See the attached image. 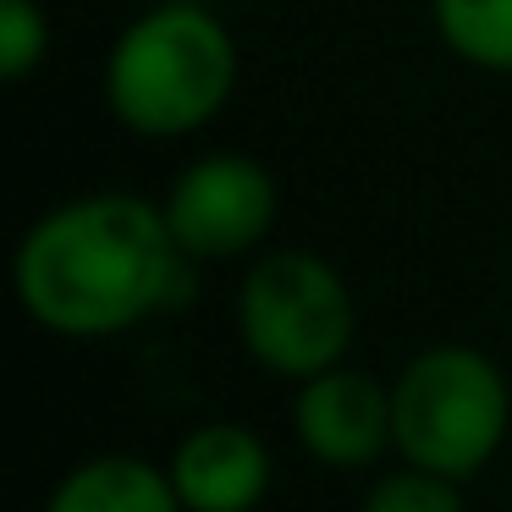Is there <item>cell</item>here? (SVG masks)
I'll return each instance as SVG.
<instances>
[{"instance_id": "6da1fadb", "label": "cell", "mask_w": 512, "mask_h": 512, "mask_svg": "<svg viewBox=\"0 0 512 512\" xmlns=\"http://www.w3.org/2000/svg\"><path fill=\"white\" fill-rule=\"evenodd\" d=\"M193 270L199 259L177 243L160 199L100 188L50 204L17 237L12 287L39 331L105 342L182 309Z\"/></svg>"}, {"instance_id": "7a4b0ae2", "label": "cell", "mask_w": 512, "mask_h": 512, "mask_svg": "<svg viewBox=\"0 0 512 512\" xmlns=\"http://www.w3.org/2000/svg\"><path fill=\"white\" fill-rule=\"evenodd\" d=\"M105 111L138 138H193L232 105L237 39L199 0H160L105 50Z\"/></svg>"}, {"instance_id": "3957f363", "label": "cell", "mask_w": 512, "mask_h": 512, "mask_svg": "<svg viewBox=\"0 0 512 512\" xmlns=\"http://www.w3.org/2000/svg\"><path fill=\"white\" fill-rule=\"evenodd\" d=\"M512 430L507 369L474 342H430L391 380V446L402 463H419L468 485L496 463Z\"/></svg>"}, {"instance_id": "277c9868", "label": "cell", "mask_w": 512, "mask_h": 512, "mask_svg": "<svg viewBox=\"0 0 512 512\" xmlns=\"http://www.w3.org/2000/svg\"><path fill=\"white\" fill-rule=\"evenodd\" d=\"M237 336L259 369L298 386L347 364L358 336L353 287L314 248H265L237 287Z\"/></svg>"}, {"instance_id": "5b68a950", "label": "cell", "mask_w": 512, "mask_h": 512, "mask_svg": "<svg viewBox=\"0 0 512 512\" xmlns=\"http://www.w3.org/2000/svg\"><path fill=\"white\" fill-rule=\"evenodd\" d=\"M160 210L177 243L199 265H215V259L265 254V237L276 232L281 215V193L265 160L243 149H210L171 177V188L160 193Z\"/></svg>"}, {"instance_id": "8992f818", "label": "cell", "mask_w": 512, "mask_h": 512, "mask_svg": "<svg viewBox=\"0 0 512 512\" xmlns=\"http://www.w3.org/2000/svg\"><path fill=\"white\" fill-rule=\"evenodd\" d=\"M292 441L320 468H375L391 446V380L336 364L298 380L292 391Z\"/></svg>"}, {"instance_id": "52a82bcc", "label": "cell", "mask_w": 512, "mask_h": 512, "mask_svg": "<svg viewBox=\"0 0 512 512\" xmlns=\"http://www.w3.org/2000/svg\"><path fill=\"white\" fill-rule=\"evenodd\" d=\"M166 474L188 512H254L270 496L276 457L254 424L210 419L171 446Z\"/></svg>"}, {"instance_id": "ba28073f", "label": "cell", "mask_w": 512, "mask_h": 512, "mask_svg": "<svg viewBox=\"0 0 512 512\" xmlns=\"http://www.w3.org/2000/svg\"><path fill=\"white\" fill-rule=\"evenodd\" d=\"M45 512H188L166 463L133 452H100L56 479Z\"/></svg>"}, {"instance_id": "9c48e42d", "label": "cell", "mask_w": 512, "mask_h": 512, "mask_svg": "<svg viewBox=\"0 0 512 512\" xmlns=\"http://www.w3.org/2000/svg\"><path fill=\"white\" fill-rule=\"evenodd\" d=\"M430 23L463 67L512 72V0H430Z\"/></svg>"}, {"instance_id": "30bf717a", "label": "cell", "mask_w": 512, "mask_h": 512, "mask_svg": "<svg viewBox=\"0 0 512 512\" xmlns=\"http://www.w3.org/2000/svg\"><path fill=\"white\" fill-rule=\"evenodd\" d=\"M358 512H463V485L397 457V468L369 479Z\"/></svg>"}, {"instance_id": "8fae6325", "label": "cell", "mask_w": 512, "mask_h": 512, "mask_svg": "<svg viewBox=\"0 0 512 512\" xmlns=\"http://www.w3.org/2000/svg\"><path fill=\"white\" fill-rule=\"evenodd\" d=\"M50 56V17L39 0H0V78L28 83Z\"/></svg>"}]
</instances>
